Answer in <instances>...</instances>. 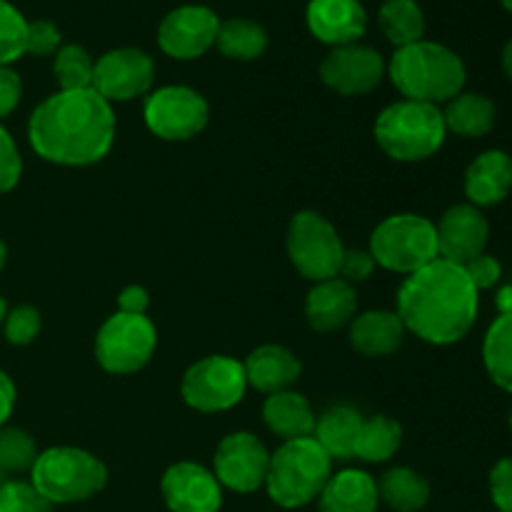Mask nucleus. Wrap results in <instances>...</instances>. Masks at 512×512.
Listing matches in <instances>:
<instances>
[{"mask_svg": "<svg viewBox=\"0 0 512 512\" xmlns=\"http://www.w3.org/2000/svg\"><path fill=\"white\" fill-rule=\"evenodd\" d=\"M390 80L405 95V100L420 103H448L463 93L468 73L458 53L440 43L418 40L395 50L390 60Z\"/></svg>", "mask_w": 512, "mask_h": 512, "instance_id": "7ed1b4c3", "label": "nucleus"}, {"mask_svg": "<svg viewBox=\"0 0 512 512\" xmlns=\"http://www.w3.org/2000/svg\"><path fill=\"white\" fill-rule=\"evenodd\" d=\"M370 255L375 265L393 273L413 275L438 260L435 223L415 213H398L385 218L370 235Z\"/></svg>", "mask_w": 512, "mask_h": 512, "instance_id": "0eeeda50", "label": "nucleus"}, {"mask_svg": "<svg viewBox=\"0 0 512 512\" xmlns=\"http://www.w3.org/2000/svg\"><path fill=\"white\" fill-rule=\"evenodd\" d=\"M38 455V445L25 430L0 428V473L30 470Z\"/></svg>", "mask_w": 512, "mask_h": 512, "instance_id": "473e14b6", "label": "nucleus"}, {"mask_svg": "<svg viewBox=\"0 0 512 512\" xmlns=\"http://www.w3.org/2000/svg\"><path fill=\"white\" fill-rule=\"evenodd\" d=\"M0 512H53V503H48L33 483L8 480L0 488Z\"/></svg>", "mask_w": 512, "mask_h": 512, "instance_id": "f704fd0d", "label": "nucleus"}, {"mask_svg": "<svg viewBox=\"0 0 512 512\" xmlns=\"http://www.w3.org/2000/svg\"><path fill=\"white\" fill-rule=\"evenodd\" d=\"M0 488H3V473H0Z\"/></svg>", "mask_w": 512, "mask_h": 512, "instance_id": "8fccbe9b", "label": "nucleus"}, {"mask_svg": "<svg viewBox=\"0 0 512 512\" xmlns=\"http://www.w3.org/2000/svg\"><path fill=\"white\" fill-rule=\"evenodd\" d=\"M220 53L233 60H255L268 48V35L263 25L245 18H233L220 23L218 38H215Z\"/></svg>", "mask_w": 512, "mask_h": 512, "instance_id": "7c9ffc66", "label": "nucleus"}, {"mask_svg": "<svg viewBox=\"0 0 512 512\" xmlns=\"http://www.w3.org/2000/svg\"><path fill=\"white\" fill-rule=\"evenodd\" d=\"M60 50V30L50 20H33L28 23L25 35V53L30 55H50Z\"/></svg>", "mask_w": 512, "mask_h": 512, "instance_id": "4c0bfd02", "label": "nucleus"}, {"mask_svg": "<svg viewBox=\"0 0 512 512\" xmlns=\"http://www.w3.org/2000/svg\"><path fill=\"white\" fill-rule=\"evenodd\" d=\"M465 273H468V278L473 280L475 290H488L493 288L495 283L500 280V275H503V268H500L498 260L493 258V255H478L475 260H470L468 265H463Z\"/></svg>", "mask_w": 512, "mask_h": 512, "instance_id": "a19ab883", "label": "nucleus"}, {"mask_svg": "<svg viewBox=\"0 0 512 512\" xmlns=\"http://www.w3.org/2000/svg\"><path fill=\"white\" fill-rule=\"evenodd\" d=\"M403 443V428L388 415H375V418L363 420L355 443V458L363 463H385L398 453Z\"/></svg>", "mask_w": 512, "mask_h": 512, "instance_id": "cd10ccee", "label": "nucleus"}, {"mask_svg": "<svg viewBox=\"0 0 512 512\" xmlns=\"http://www.w3.org/2000/svg\"><path fill=\"white\" fill-rule=\"evenodd\" d=\"M143 118L155 138L180 143L190 140L208 125L210 108L200 93L185 85H165L145 98Z\"/></svg>", "mask_w": 512, "mask_h": 512, "instance_id": "9b49d317", "label": "nucleus"}, {"mask_svg": "<svg viewBox=\"0 0 512 512\" xmlns=\"http://www.w3.org/2000/svg\"><path fill=\"white\" fill-rule=\"evenodd\" d=\"M245 380L260 393H283L303 373V363L283 345H260L243 363Z\"/></svg>", "mask_w": 512, "mask_h": 512, "instance_id": "412c9836", "label": "nucleus"}, {"mask_svg": "<svg viewBox=\"0 0 512 512\" xmlns=\"http://www.w3.org/2000/svg\"><path fill=\"white\" fill-rule=\"evenodd\" d=\"M363 415L353 405H335L315 420L313 438L333 460H353Z\"/></svg>", "mask_w": 512, "mask_h": 512, "instance_id": "393cba45", "label": "nucleus"}, {"mask_svg": "<svg viewBox=\"0 0 512 512\" xmlns=\"http://www.w3.org/2000/svg\"><path fill=\"white\" fill-rule=\"evenodd\" d=\"M378 483L363 470H340L330 475L318 495V512H375L378 510Z\"/></svg>", "mask_w": 512, "mask_h": 512, "instance_id": "5701e85b", "label": "nucleus"}, {"mask_svg": "<svg viewBox=\"0 0 512 512\" xmlns=\"http://www.w3.org/2000/svg\"><path fill=\"white\" fill-rule=\"evenodd\" d=\"M378 20L385 38L395 48H405V45H413L418 40H423L425 18L423 10H420V5L415 0H385Z\"/></svg>", "mask_w": 512, "mask_h": 512, "instance_id": "c756f323", "label": "nucleus"}, {"mask_svg": "<svg viewBox=\"0 0 512 512\" xmlns=\"http://www.w3.org/2000/svg\"><path fill=\"white\" fill-rule=\"evenodd\" d=\"M215 478L233 493H255L268 478L270 453L253 433H233L215 450Z\"/></svg>", "mask_w": 512, "mask_h": 512, "instance_id": "ddd939ff", "label": "nucleus"}, {"mask_svg": "<svg viewBox=\"0 0 512 512\" xmlns=\"http://www.w3.org/2000/svg\"><path fill=\"white\" fill-rule=\"evenodd\" d=\"M5 258H8V248H5L3 238H0V270H3V265H5Z\"/></svg>", "mask_w": 512, "mask_h": 512, "instance_id": "de8ad7c7", "label": "nucleus"}, {"mask_svg": "<svg viewBox=\"0 0 512 512\" xmlns=\"http://www.w3.org/2000/svg\"><path fill=\"white\" fill-rule=\"evenodd\" d=\"M512 190V158L503 150H485L465 173V195L475 208L503 203Z\"/></svg>", "mask_w": 512, "mask_h": 512, "instance_id": "aec40b11", "label": "nucleus"}, {"mask_svg": "<svg viewBox=\"0 0 512 512\" xmlns=\"http://www.w3.org/2000/svg\"><path fill=\"white\" fill-rule=\"evenodd\" d=\"M30 483L48 503H80L105 488L108 468L88 450L50 448L35 458Z\"/></svg>", "mask_w": 512, "mask_h": 512, "instance_id": "423d86ee", "label": "nucleus"}, {"mask_svg": "<svg viewBox=\"0 0 512 512\" xmlns=\"http://www.w3.org/2000/svg\"><path fill=\"white\" fill-rule=\"evenodd\" d=\"M248 390L243 363L228 355H210L190 365L183 375L180 393L193 410L200 413H223L235 408Z\"/></svg>", "mask_w": 512, "mask_h": 512, "instance_id": "9d476101", "label": "nucleus"}, {"mask_svg": "<svg viewBox=\"0 0 512 512\" xmlns=\"http://www.w3.org/2000/svg\"><path fill=\"white\" fill-rule=\"evenodd\" d=\"M15 408V385L8 375L0 370V428H5Z\"/></svg>", "mask_w": 512, "mask_h": 512, "instance_id": "c03bdc74", "label": "nucleus"}, {"mask_svg": "<svg viewBox=\"0 0 512 512\" xmlns=\"http://www.w3.org/2000/svg\"><path fill=\"white\" fill-rule=\"evenodd\" d=\"M20 175H23L20 150L15 145V140L10 138L8 130L0 125V193H10L18 185Z\"/></svg>", "mask_w": 512, "mask_h": 512, "instance_id": "e433bc0d", "label": "nucleus"}, {"mask_svg": "<svg viewBox=\"0 0 512 512\" xmlns=\"http://www.w3.org/2000/svg\"><path fill=\"white\" fill-rule=\"evenodd\" d=\"M395 313L425 343L453 345L475 325L478 290L463 265L438 258L403 280Z\"/></svg>", "mask_w": 512, "mask_h": 512, "instance_id": "f03ea898", "label": "nucleus"}, {"mask_svg": "<svg viewBox=\"0 0 512 512\" xmlns=\"http://www.w3.org/2000/svg\"><path fill=\"white\" fill-rule=\"evenodd\" d=\"M93 70L95 63L88 50L80 45H63L55 53L53 73L58 78L60 90H85L93 88Z\"/></svg>", "mask_w": 512, "mask_h": 512, "instance_id": "2f4dec72", "label": "nucleus"}, {"mask_svg": "<svg viewBox=\"0 0 512 512\" xmlns=\"http://www.w3.org/2000/svg\"><path fill=\"white\" fill-rule=\"evenodd\" d=\"M490 495L500 512H512V458H503L490 473Z\"/></svg>", "mask_w": 512, "mask_h": 512, "instance_id": "58836bf2", "label": "nucleus"}, {"mask_svg": "<svg viewBox=\"0 0 512 512\" xmlns=\"http://www.w3.org/2000/svg\"><path fill=\"white\" fill-rule=\"evenodd\" d=\"M20 95H23L20 75L10 65H0V120L8 118L18 108Z\"/></svg>", "mask_w": 512, "mask_h": 512, "instance_id": "79ce46f5", "label": "nucleus"}, {"mask_svg": "<svg viewBox=\"0 0 512 512\" xmlns=\"http://www.w3.org/2000/svg\"><path fill=\"white\" fill-rule=\"evenodd\" d=\"M158 333L148 315L115 313L100 325L95 338V358L113 375L138 373L155 353Z\"/></svg>", "mask_w": 512, "mask_h": 512, "instance_id": "1a4fd4ad", "label": "nucleus"}, {"mask_svg": "<svg viewBox=\"0 0 512 512\" xmlns=\"http://www.w3.org/2000/svg\"><path fill=\"white\" fill-rule=\"evenodd\" d=\"M500 3H503V5H505V8H508V10H510V13H512V0H500Z\"/></svg>", "mask_w": 512, "mask_h": 512, "instance_id": "09e8293b", "label": "nucleus"}, {"mask_svg": "<svg viewBox=\"0 0 512 512\" xmlns=\"http://www.w3.org/2000/svg\"><path fill=\"white\" fill-rule=\"evenodd\" d=\"M263 420L270 433L288 443V440L313 438L318 418H315L313 408L303 395L283 390V393L268 395L263 405Z\"/></svg>", "mask_w": 512, "mask_h": 512, "instance_id": "b1692460", "label": "nucleus"}, {"mask_svg": "<svg viewBox=\"0 0 512 512\" xmlns=\"http://www.w3.org/2000/svg\"><path fill=\"white\" fill-rule=\"evenodd\" d=\"M308 28L315 38L338 48L363 38L368 15L360 0H310Z\"/></svg>", "mask_w": 512, "mask_h": 512, "instance_id": "a211bd4d", "label": "nucleus"}, {"mask_svg": "<svg viewBox=\"0 0 512 512\" xmlns=\"http://www.w3.org/2000/svg\"><path fill=\"white\" fill-rule=\"evenodd\" d=\"M343 240L330 220L315 210H303L290 220L288 228V255L303 278L320 280L338 278L343 263Z\"/></svg>", "mask_w": 512, "mask_h": 512, "instance_id": "6e6552de", "label": "nucleus"}, {"mask_svg": "<svg viewBox=\"0 0 512 512\" xmlns=\"http://www.w3.org/2000/svg\"><path fill=\"white\" fill-rule=\"evenodd\" d=\"M435 233H438V258L455 265H468L470 260L485 253L490 225L480 208L463 203L445 210L435 225Z\"/></svg>", "mask_w": 512, "mask_h": 512, "instance_id": "dca6fc26", "label": "nucleus"}, {"mask_svg": "<svg viewBox=\"0 0 512 512\" xmlns=\"http://www.w3.org/2000/svg\"><path fill=\"white\" fill-rule=\"evenodd\" d=\"M385 75L383 55L368 45H338L320 63V78L340 95H365L380 85Z\"/></svg>", "mask_w": 512, "mask_h": 512, "instance_id": "2eb2a0df", "label": "nucleus"}, {"mask_svg": "<svg viewBox=\"0 0 512 512\" xmlns=\"http://www.w3.org/2000/svg\"><path fill=\"white\" fill-rule=\"evenodd\" d=\"M155 78V63L138 48H118L105 53L95 63L93 90L108 103H125L150 90Z\"/></svg>", "mask_w": 512, "mask_h": 512, "instance_id": "f8f14e48", "label": "nucleus"}, {"mask_svg": "<svg viewBox=\"0 0 512 512\" xmlns=\"http://www.w3.org/2000/svg\"><path fill=\"white\" fill-rule=\"evenodd\" d=\"M443 110L420 100H398L375 120V140L390 158L418 163L438 153L445 143Z\"/></svg>", "mask_w": 512, "mask_h": 512, "instance_id": "39448f33", "label": "nucleus"}, {"mask_svg": "<svg viewBox=\"0 0 512 512\" xmlns=\"http://www.w3.org/2000/svg\"><path fill=\"white\" fill-rule=\"evenodd\" d=\"M160 488L170 512H218L223 505V485L198 463L170 465Z\"/></svg>", "mask_w": 512, "mask_h": 512, "instance_id": "f3484780", "label": "nucleus"}, {"mask_svg": "<svg viewBox=\"0 0 512 512\" xmlns=\"http://www.w3.org/2000/svg\"><path fill=\"white\" fill-rule=\"evenodd\" d=\"M220 20L205 5H183L163 18L158 28V43L163 53L178 60H193L208 53L218 38Z\"/></svg>", "mask_w": 512, "mask_h": 512, "instance_id": "4468645a", "label": "nucleus"}, {"mask_svg": "<svg viewBox=\"0 0 512 512\" xmlns=\"http://www.w3.org/2000/svg\"><path fill=\"white\" fill-rule=\"evenodd\" d=\"M510 430H512V413H510Z\"/></svg>", "mask_w": 512, "mask_h": 512, "instance_id": "3c124183", "label": "nucleus"}, {"mask_svg": "<svg viewBox=\"0 0 512 512\" xmlns=\"http://www.w3.org/2000/svg\"><path fill=\"white\" fill-rule=\"evenodd\" d=\"M150 305V295L143 285H128L123 293L118 295V313H128V315H145Z\"/></svg>", "mask_w": 512, "mask_h": 512, "instance_id": "37998d69", "label": "nucleus"}, {"mask_svg": "<svg viewBox=\"0 0 512 512\" xmlns=\"http://www.w3.org/2000/svg\"><path fill=\"white\" fill-rule=\"evenodd\" d=\"M40 313L33 305H18V308L8 310L5 318V340L10 345H28L38 338L40 333Z\"/></svg>", "mask_w": 512, "mask_h": 512, "instance_id": "c9c22d12", "label": "nucleus"}, {"mask_svg": "<svg viewBox=\"0 0 512 512\" xmlns=\"http://www.w3.org/2000/svg\"><path fill=\"white\" fill-rule=\"evenodd\" d=\"M28 140L48 163L68 168L98 163L113 148V105L93 88L60 90L33 110Z\"/></svg>", "mask_w": 512, "mask_h": 512, "instance_id": "f257e3e1", "label": "nucleus"}, {"mask_svg": "<svg viewBox=\"0 0 512 512\" xmlns=\"http://www.w3.org/2000/svg\"><path fill=\"white\" fill-rule=\"evenodd\" d=\"M25 35L28 20L8 0H0V65L15 63L20 55H25Z\"/></svg>", "mask_w": 512, "mask_h": 512, "instance_id": "72a5a7b5", "label": "nucleus"}, {"mask_svg": "<svg viewBox=\"0 0 512 512\" xmlns=\"http://www.w3.org/2000/svg\"><path fill=\"white\" fill-rule=\"evenodd\" d=\"M373 270H375V260H373V255H370V250H355V248L348 250L345 248L338 278L348 280V283L353 285V283H360V280H368Z\"/></svg>", "mask_w": 512, "mask_h": 512, "instance_id": "ea45409f", "label": "nucleus"}, {"mask_svg": "<svg viewBox=\"0 0 512 512\" xmlns=\"http://www.w3.org/2000/svg\"><path fill=\"white\" fill-rule=\"evenodd\" d=\"M378 498L395 512H418L428 505L430 485L410 468H390L378 480Z\"/></svg>", "mask_w": 512, "mask_h": 512, "instance_id": "bb28decb", "label": "nucleus"}, {"mask_svg": "<svg viewBox=\"0 0 512 512\" xmlns=\"http://www.w3.org/2000/svg\"><path fill=\"white\" fill-rule=\"evenodd\" d=\"M503 68H505V73H508V78L512 80V40L505 45V50H503Z\"/></svg>", "mask_w": 512, "mask_h": 512, "instance_id": "a18cd8bd", "label": "nucleus"}, {"mask_svg": "<svg viewBox=\"0 0 512 512\" xmlns=\"http://www.w3.org/2000/svg\"><path fill=\"white\" fill-rule=\"evenodd\" d=\"M483 363L493 383L512 393V310H505L490 325L483 343Z\"/></svg>", "mask_w": 512, "mask_h": 512, "instance_id": "c85d7f7f", "label": "nucleus"}, {"mask_svg": "<svg viewBox=\"0 0 512 512\" xmlns=\"http://www.w3.org/2000/svg\"><path fill=\"white\" fill-rule=\"evenodd\" d=\"M358 310V295L355 288L343 278H328L313 285L305 300V315L308 325L318 333H333L353 323Z\"/></svg>", "mask_w": 512, "mask_h": 512, "instance_id": "6ab92c4d", "label": "nucleus"}, {"mask_svg": "<svg viewBox=\"0 0 512 512\" xmlns=\"http://www.w3.org/2000/svg\"><path fill=\"white\" fill-rule=\"evenodd\" d=\"M333 475V458L315 438L288 440L270 455L268 488L270 500L285 510L303 508L323 493Z\"/></svg>", "mask_w": 512, "mask_h": 512, "instance_id": "20e7f679", "label": "nucleus"}, {"mask_svg": "<svg viewBox=\"0 0 512 512\" xmlns=\"http://www.w3.org/2000/svg\"><path fill=\"white\" fill-rule=\"evenodd\" d=\"M405 325L393 310H368L350 323V345L365 358H385L405 340Z\"/></svg>", "mask_w": 512, "mask_h": 512, "instance_id": "4be33fe9", "label": "nucleus"}, {"mask_svg": "<svg viewBox=\"0 0 512 512\" xmlns=\"http://www.w3.org/2000/svg\"><path fill=\"white\" fill-rule=\"evenodd\" d=\"M5 318H8V303L5 298H0V323H5Z\"/></svg>", "mask_w": 512, "mask_h": 512, "instance_id": "49530a36", "label": "nucleus"}, {"mask_svg": "<svg viewBox=\"0 0 512 512\" xmlns=\"http://www.w3.org/2000/svg\"><path fill=\"white\" fill-rule=\"evenodd\" d=\"M445 128L463 138H480L495 125V105L488 95L458 93L443 110Z\"/></svg>", "mask_w": 512, "mask_h": 512, "instance_id": "a878e982", "label": "nucleus"}]
</instances>
